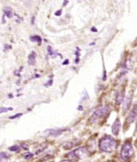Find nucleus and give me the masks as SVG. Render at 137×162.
Wrapping results in <instances>:
<instances>
[{
  "label": "nucleus",
  "instance_id": "nucleus-21",
  "mask_svg": "<svg viewBox=\"0 0 137 162\" xmlns=\"http://www.w3.org/2000/svg\"><path fill=\"white\" fill-rule=\"evenodd\" d=\"M67 62H68V60H67H67H65V62H64V63H63V65H66V64H68V63H67Z\"/></svg>",
  "mask_w": 137,
  "mask_h": 162
},
{
  "label": "nucleus",
  "instance_id": "nucleus-5",
  "mask_svg": "<svg viewBox=\"0 0 137 162\" xmlns=\"http://www.w3.org/2000/svg\"><path fill=\"white\" fill-rule=\"evenodd\" d=\"M136 116H137V104H135L134 105V107L132 109H131V112L128 116L127 119V121L129 124H132L134 121H135L136 119Z\"/></svg>",
  "mask_w": 137,
  "mask_h": 162
},
{
  "label": "nucleus",
  "instance_id": "nucleus-3",
  "mask_svg": "<svg viewBox=\"0 0 137 162\" xmlns=\"http://www.w3.org/2000/svg\"><path fill=\"white\" fill-rule=\"evenodd\" d=\"M109 107L107 106H104L99 109H98L93 114V115L91 116L90 121L91 123H96L97 121H99L100 119H101L102 118H104V116H106L108 114V113L109 112Z\"/></svg>",
  "mask_w": 137,
  "mask_h": 162
},
{
  "label": "nucleus",
  "instance_id": "nucleus-7",
  "mask_svg": "<svg viewBox=\"0 0 137 162\" xmlns=\"http://www.w3.org/2000/svg\"><path fill=\"white\" fill-rule=\"evenodd\" d=\"M63 130H50V131H48V135L50 136H54V137H56L58 136L59 135H61V133L63 132Z\"/></svg>",
  "mask_w": 137,
  "mask_h": 162
},
{
  "label": "nucleus",
  "instance_id": "nucleus-19",
  "mask_svg": "<svg viewBox=\"0 0 137 162\" xmlns=\"http://www.w3.org/2000/svg\"><path fill=\"white\" fill-rule=\"evenodd\" d=\"M21 146L23 147V149H25V150H27V149H28V146H26L25 145H21Z\"/></svg>",
  "mask_w": 137,
  "mask_h": 162
},
{
  "label": "nucleus",
  "instance_id": "nucleus-9",
  "mask_svg": "<svg viewBox=\"0 0 137 162\" xmlns=\"http://www.w3.org/2000/svg\"><path fill=\"white\" fill-rule=\"evenodd\" d=\"M35 57H36V54H35V52H32V53L29 55V58H28V63H29L30 65H31V66L35 65Z\"/></svg>",
  "mask_w": 137,
  "mask_h": 162
},
{
  "label": "nucleus",
  "instance_id": "nucleus-6",
  "mask_svg": "<svg viewBox=\"0 0 137 162\" xmlns=\"http://www.w3.org/2000/svg\"><path fill=\"white\" fill-rule=\"evenodd\" d=\"M120 127H121L120 120L119 119H117L115 121L114 124H113L112 126V133L114 135H118L119 134Z\"/></svg>",
  "mask_w": 137,
  "mask_h": 162
},
{
  "label": "nucleus",
  "instance_id": "nucleus-23",
  "mask_svg": "<svg viewBox=\"0 0 137 162\" xmlns=\"http://www.w3.org/2000/svg\"><path fill=\"white\" fill-rule=\"evenodd\" d=\"M67 2H68V1H65V3H64V4H63V6H65V4H67Z\"/></svg>",
  "mask_w": 137,
  "mask_h": 162
},
{
  "label": "nucleus",
  "instance_id": "nucleus-15",
  "mask_svg": "<svg viewBox=\"0 0 137 162\" xmlns=\"http://www.w3.org/2000/svg\"><path fill=\"white\" fill-rule=\"evenodd\" d=\"M33 154H32V153H27V154H25L24 155V157L25 159H31L33 157Z\"/></svg>",
  "mask_w": 137,
  "mask_h": 162
},
{
  "label": "nucleus",
  "instance_id": "nucleus-20",
  "mask_svg": "<svg viewBox=\"0 0 137 162\" xmlns=\"http://www.w3.org/2000/svg\"><path fill=\"white\" fill-rule=\"evenodd\" d=\"M91 31L93 32H97V30H96L95 28H91Z\"/></svg>",
  "mask_w": 137,
  "mask_h": 162
},
{
  "label": "nucleus",
  "instance_id": "nucleus-16",
  "mask_svg": "<svg viewBox=\"0 0 137 162\" xmlns=\"http://www.w3.org/2000/svg\"><path fill=\"white\" fill-rule=\"evenodd\" d=\"M18 149H19V147H18V146H13V147H11L9 148L10 151H13V152H16V151H18Z\"/></svg>",
  "mask_w": 137,
  "mask_h": 162
},
{
  "label": "nucleus",
  "instance_id": "nucleus-8",
  "mask_svg": "<svg viewBox=\"0 0 137 162\" xmlns=\"http://www.w3.org/2000/svg\"><path fill=\"white\" fill-rule=\"evenodd\" d=\"M131 97L128 96V97L125 99L124 108H123V110H124V111H127L128 109H129V108L130 107V105H131Z\"/></svg>",
  "mask_w": 137,
  "mask_h": 162
},
{
  "label": "nucleus",
  "instance_id": "nucleus-13",
  "mask_svg": "<svg viewBox=\"0 0 137 162\" xmlns=\"http://www.w3.org/2000/svg\"><path fill=\"white\" fill-rule=\"evenodd\" d=\"M8 156L6 153L1 152L0 153V162H3V160L7 159Z\"/></svg>",
  "mask_w": 137,
  "mask_h": 162
},
{
  "label": "nucleus",
  "instance_id": "nucleus-10",
  "mask_svg": "<svg viewBox=\"0 0 137 162\" xmlns=\"http://www.w3.org/2000/svg\"><path fill=\"white\" fill-rule=\"evenodd\" d=\"M124 92L123 91H120V92L118 93V96H117V98H116V102L117 104H120V103L122 102L123 99H124Z\"/></svg>",
  "mask_w": 137,
  "mask_h": 162
},
{
  "label": "nucleus",
  "instance_id": "nucleus-2",
  "mask_svg": "<svg viewBox=\"0 0 137 162\" xmlns=\"http://www.w3.org/2000/svg\"><path fill=\"white\" fill-rule=\"evenodd\" d=\"M121 157L124 161H128L133 156L134 148L132 145L129 142H126L122 147Z\"/></svg>",
  "mask_w": 137,
  "mask_h": 162
},
{
  "label": "nucleus",
  "instance_id": "nucleus-12",
  "mask_svg": "<svg viewBox=\"0 0 137 162\" xmlns=\"http://www.w3.org/2000/svg\"><path fill=\"white\" fill-rule=\"evenodd\" d=\"M4 12H5V14H6L9 18L12 17L13 13H12V11H11V10L10 8H6V9H4Z\"/></svg>",
  "mask_w": 137,
  "mask_h": 162
},
{
  "label": "nucleus",
  "instance_id": "nucleus-17",
  "mask_svg": "<svg viewBox=\"0 0 137 162\" xmlns=\"http://www.w3.org/2000/svg\"><path fill=\"white\" fill-rule=\"evenodd\" d=\"M22 116V114H17L15 116H11L9 119H16V118H18V117H20V116Z\"/></svg>",
  "mask_w": 137,
  "mask_h": 162
},
{
  "label": "nucleus",
  "instance_id": "nucleus-11",
  "mask_svg": "<svg viewBox=\"0 0 137 162\" xmlns=\"http://www.w3.org/2000/svg\"><path fill=\"white\" fill-rule=\"evenodd\" d=\"M30 38H31L32 41L33 42H36V43H38L42 42V38L40 36H38V35H34V36H32Z\"/></svg>",
  "mask_w": 137,
  "mask_h": 162
},
{
  "label": "nucleus",
  "instance_id": "nucleus-22",
  "mask_svg": "<svg viewBox=\"0 0 137 162\" xmlns=\"http://www.w3.org/2000/svg\"><path fill=\"white\" fill-rule=\"evenodd\" d=\"M61 162H72L70 160H63V161H61Z\"/></svg>",
  "mask_w": 137,
  "mask_h": 162
},
{
  "label": "nucleus",
  "instance_id": "nucleus-18",
  "mask_svg": "<svg viewBox=\"0 0 137 162\" xmlns=\"http://www.w3.org/2000/svg\"><path fill=\"white\" fill-rule=\"evenodd\" d=\"M61 14V10H59V11H56V12L55 13L56 16H60Z\"/></svg>",
  "mask_w": 137,
  "mask_h": 162
},
{
  "label": "nucleus",
  "instance_id": "nucleus-14",
  "mask_svg": "<svg viewBox=\"0 0 137 162\" xmlns=\"http://www.w3.org/2000/svg\"><path fill=\"white\" fill-rule=\"evenodd\" d=\"M12 108H9V109H8V108H6V107H0V114H2V113H4V112H7L8 111H11L12 110Z\"/></svg>",
  "mask_w": 137,
  "mask_h": 162
},
{
  "label": "nucleus",
  "instance_id": "nucleus-1",
  "mask_svg": "<svg viewBox=\"0 0 137 162\" xmlns=\"http://www.w3.org/2000/svg\"><path fill=\"white\" fill-rule=\"evenodd\" d=\"M116 147L117 142L111 136L104 137L99 142V148L105 152H113Z\"/></svg>",
  "mask_w": 137,
  "mask_h": 162
},
{
  "label": "nucleus",
  "instance_id": "nucleus-4",
  "mask_svg": "<svg viewBox=\"0 0 137 162\" xmlns=\"http://www.w3.org/2000/svg\"><path fill=\"white\" fill-rule=\"evenodd\" d=\"M75 155L76 159H82L86 158L89 154V152H88L87 149L86 147H79L74 150L72 152Z\"/></svg>",
  "mask_w": 137,
  "mask_h": 162
}]
</instances>
